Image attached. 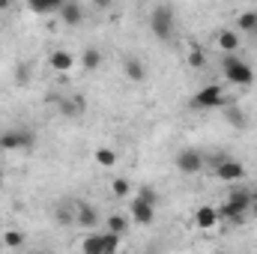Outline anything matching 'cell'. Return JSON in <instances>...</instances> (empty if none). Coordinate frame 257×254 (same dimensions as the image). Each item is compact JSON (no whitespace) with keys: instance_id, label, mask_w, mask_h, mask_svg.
Listing matches in <instances>:
<instances>
[{"instance_id":"31","label":"cell","mask_w":257,"mask_h":254,"mask_svg":"<svg viewBox=\"0 0 257 254\" xmlns=\"http://www.w3.org/2000/svg\"><path fill=\"white\" fill-rule=\"evenodd\" d=\"M9 6H12V0H0V12H3V9H9Z\"/></svg>"},{"instance_id":"23","label":"cell","mask_w":257,"mask_h":254,"mask_svg":"<svg viewBox=\"0 0 257 254\" xmlns=\"http://www.w3.org/2000/svg\"><path fill=\"white\" fill-rule=\"evenodd\" d=\"M111 191H114L117 197H128V191H132V183H128L126 177H117V180L111 183Z\"/></svg>"},{"instance_id":"18","label":"cell","mask_w":257,"mask_h":254,"mask_svg":"<svg viewBox=\"0 0 257 254\" xmlns=\"http://www.w3.org/2000/svg\"><path fill=\"white\" fill-rule=\"evenodd\" d=\"M84 108H87V102L81 96H75L72 102H60V114L63 117H78V114H84Z\"/></svg>"},{"instance_id":"27","label":"cell","mask_w":257,"mask_h":254,"mask_svg":"<svg viewBox=\"0 0 257 254\" xmlns=\"http://www.w3.org/2000/svg\"><path fill=\"white\" fill-rule=\"evenodd\" d=\"M63 3L66 0H48V15H57V12L63 9Z\"/></svg>"},{"instance_id":"24","label":"cell","mask_w":257,"mask_h":254,"mask_svg":"<svg viewBox=\"0 0 257 254\" xmlns=\"http://www.w3.org/2000/svg\"><path fill=\"white\" fill-rule=\"evenodd\" d=\"M138 197L147 200V203H153V206H159V191L153 189V186H141L138 189Z\"/></svg>"},{"instance_id":"32","label":"cell","mask_w":257,"mask_h":254,"mask_svg":"<svg viewBox=\"0 0 257 254\" xmlns=\"http://www.w3.org/2000/svg\"><path fill=\"white\" fill-rule=\"evenodd\" d=\"M0 186H3V177H0Z\"/></svg>"},{"instance_id":"30","label":"cell","mask_w":257,"mask_h":254,"mask_svg":"<svg viewBox=\"0 0 257 254\" xmlns=\"http://www.w3.org/2000/svg\"><path fill=\"white\" fill-rule=\"evenodd\" d=\"M248 212H251V215H254V218H257V197H254V200H251V206H248Z\"/></svg>"},{"instance_id":"19","label":"cell","mask_w":257,"mask_h":254,"mask_svg":"<svg viewBox=\"0 0 257 254\" xmlns=\"http://www.w3.org/2000/svg\"><path fill=\"white\" fill-rule=\"evenodd\" d=\"M93 159H96V165H102V168H114V165H117V153H114L111 147H99V150L93 153Z\"/></svg>"},{"instance_id":"22","label":"cell","mask_w":257,"mask_h":254,"mask_svg":"<svg viewBox=\"0 0 257 254\" xmlns=\"http://www.w3.org/2000/svg\"><path fill=\"white\" fill-rule=\"evenodd\" d=\"M3 245H6V248H21V245H24V233H21V230H6Z\"/></svg>"},{"instance_id":"5","label":"cell","mask_w":257,"mask_h":254,"mask_svg":"<svg viewBox=\"0 0 257 254\" xmlns=\"http://www.w3.org/2000/svg\"><path fill=\"white\" fill-rule=\"evenodd\" d=\"M120 248V233L105 230V233H93L87 239H81V251L84 254H111Z\"/></svg>"},{"instance_id":"26","label":"cell","mask_w":257,"mask_h":254,"mask_svg":"<svg viewBox=\"0 0 257 254\" xmlns=\"http://www.w3.org/2000/svg\"><path fill=\"white\" fill-rule=\"evenodd\" d=\"M27 9L33 15H48V0H27Z\"/></svg>"},{"instance_id":"8","label":"cell","mask_w":257,"mask_h":254,"mask_svg":"<svg viewBox=\"0 0 257 254\" xmlns=\"http://www.w3.org/2000/svg\"><path fill=\"white\" fill-rule=\"evenodd\" d=\"M128 215H132V221H135V224L150 227V224L156 221V206H153V203H147V200H141V197L135 194V197H132V203H128Z\"/></svg>"},{"instance_id":"25","label":"cell","mask_w":257,"mask_h":254,"mask_svg":"<svg viewBox=\"0 0 257 254\" xmlns=\"http://www.w3.org/2000/svg\"><path fill=\"white\" fill-rule=\"evenodd\" d=\"M189 66H192V69H203V66H206V54H203L197 45L189 51Z\"/></svg>"},{"instance_id":"15","label":"cell","mask_w":257,"mask_h":254,"mask_svg":"<svg viewBox=\"0 0 257 254\" xmlns=\"http://www.w3.org/2000/svg\"><path fill=\"white\" fill-rule=\"evenodd\" d=\"M48 63H51V69H54V72H69V69L75 66V57H72L69 51H63V48H60V51H51Z\"/></svg>"},{"instance_id":"2","label":"cell","mask_w":257,"mask_h":254,"mask_svg":"<svg viewBox=\"0 0 257 254\" xmlns=\"http://www.w3.org/2000/svg\"><path fill=\"white\" fill-rule=\"evenodd\" d=\"M221 72H224V81L233 84V87H251L254 84V69L248 60L236 57V54H224L221 57Z\"/></svg>"},{"instance_id":"11","label":"cell","mask_w":257,"mask_h":254,"mask_svg":"<svg viewBox=\"0 0 257 254\" xmlns=\"http://www.w3.org/2000/svg\"><path fill=\"white\" fill-rule=\"evenodd\" d=\"M57 18L63 21L66 27H81V24H84V9H81V3H75V0H66L63 9L57 12Z\"/></svg>"},{"instance_id":"28","label":"cell","mask_w":257,"mask_h":254,"mask_svg":"<svg viewBox=\"0 0 257 254\" xmlns=\"http://www.w3.org/2000/svg\"><path fill=\"white\" fill-rule=\"evenodd\" d=\"M18 84H27V63L18 66Z\"/></svg>"},{"instance_id":"3","label":"cell","mask_w":257,"mask_h":254,"mask_svg":"<svg viewBox=\"0 0 257 254\" xmlns=\"http://www.w3.org/2000/svg\"><path fill=\"white\" fill-rule=\"evenodd\" d=\"M150 33L159 39V42H171L174 33H177V18H174V9L171 6H153L150 12Z\"/></svg>"},{"instance_id":"1","label":"cell","mask_w":257,"mask_h":254,"mask_svg":"<svg viewBox=\"0 0 257 254\" xmlns=\"http://www.w3.org/2000/svg\"><path fill=\"white\" fill-rule=\"evenodd\" d=\"M251 191L248 189H236L227 194V200L218 206V221H233V224H239L245 215H248V206H251Z\"/></svg>"},{"instance_id":"6","label":"cell","mask_w":257,"mask_h":254,"mask_svg":"<svg viewBox=\"0 0 257 254\" xmlns=\"http://www.w3.org/2000/svg\"><path fill=\"white\" fill-rule=\"evenodd\" d=\"M215 177H218L221 183H239V180H245V168H242L236 159L218 156V159H215Z\"/></svg>"},{"instance_id":"12","label":"cell","mask_w":257,"mask_h":254,"mask_svg":"<svg viewBox=\"0 0 257 254\" xmlns=\"http://www.w3.org/2000/svg\"><path fill=\"white\" fill-rule=\"evenodd\" d=\"M194 224H197L200 230H212V227L218 224V209H215V206H197Z\"/></svg>"},{"instance_id":"21","label":"cell","mask_w":257,"mask_h":254,"mask_svg":"<svg viewBox=\"0 0 257 254\" xmlns=\"http://www.w3.org/2000/svg\"><path fill=\"white\" fill-rule=\"evenodd\" d=\"M105 230H114V233L123 236L128 230V218L126 215H108V218H105Z\"/></svg>"},{"instance_id":"16","label":"cell","mask_w":257,"mask_h":254,"mask_svg":"<svg viewBox=\"0 0 257 254\" xmlns=\"http://www.w3.org/2000/svg\"><path fill=\"white\" fill-rule=\"evenodd\" d=\"M215 42H218V48H221L224 54H233V51L239 48V36H236L233 30H221V33L215 36Z\"/></svg>"},{"instance_id":"10","label":"cell","mask_w":257,"mask_h":254,"mask_svg":"<svg viewBox=\"0 0 257 254\" xmlns=\"http://www.w3.org/2000/svg\"><path fill=\"white\" fill-rule=\"evenodd\" d=\"M30 135L27 132H18V129H12V132H3L0 135V150H24V147H30Z\"/></svg>"},{"instance_id":"13","label":"cell","mask_w":257,"mask_h":254,"mask_svg":"<svg viewBox=\"0 0 257 254\" xmlns=\"http://www.w3.org/2000/svg\"><path fill=\"white\" fill-rule=\"evenodd\" d=\"M123 75H126L132 84H141L147 78V66L141 63L138 57H123Z\"/></svg>"},{"instance_id":"17","label":"cell","mask_w":257,"mask_h":254,"mask_svg":"<svg viewBox=\"0 0 257 254\" xmlns=\"http://www.w3.org/2000/svg\"><path fill=\"white\" fill-rule=\"evenodd\" d=\"M102 63H105V57H102V51H99V48H87V51L81 54V66H84L87 72H96Z\"/></svg>"},{"instance_id":"7","label":"cell","mask_w":257,"mask_h":254,"mask_svg":"<svg viewBox=\"0 0 257 254\" xmlns=\"http://www.w3.org/2000/svg\"><path fill=\"white\" fill-rule=\"evenodd\" d=\"M174 162H177V171H180V174H189V177H192V174H200L203 165H206V159H203L200 150H180Z\"/></svg>"},{"instance_id":"20","label":"cell","mask_w":257,"mask_h":254,"mask_svg":"<svg viewBox=\"0 0 257 254\" xmlns=\"http://www.w3.org/2000/svg\"><path fill=\"white\" fill-rule=\"evenodd\" d=\"M236 27H239L242 33H257V12H254V9L242 12V15H239V21H236Z\"/></svg>"},{"instance_id":"29","label":"cell","mask_w":257,"mask_h":254,"mask_svg":"<svg viewBox=\"0 0 257 254\" xmlns=\"http://www.w3.org/2000/svg\"><path fill=\"white\" fill-rule=\"evenodd\" d=\"M93 3H96L99 9H111V0H93Z\"/></svg>"},{"instance_id":"4","label":"cell","mask_w":257,"mask_h":254,"mask_svg":"<svg viewBox=\"0 0 257 254\" xmlns=\"http://www.w3.org/2000/svg\"><path fill=\"white\" fill-rule=\"evenodd\" d=\"M192 105H194V108H200V111L224 108V105H227V93H224V87H221V84H206V87H200V90L194 93Z\"/></svg>"},{"instance_id":"14","label":"cell","mask_w":257,"mask_h":254,"mask_svg":"<svg viewBox=\"0 0 257 254\" xmlns=\"http://www.w3.org/2000/svg\"><path fill=\"white\" fill-rule=\"evenodd\" d=\"M224 120L230 123L233 129H248V114L242 111V108H236V105H224Z\"/></svg>"},{"instance_id":"9","label":"cell","mask_w":257,"mask_h":254,"mask_svg":"<svg viewBox=\"0 0 257 254\" xmlns=\"http://www.w3.org/2000/svg\"><path fill=\"white\" fill-rule=\"evenodd\" d=\"M72 209H75V224H78L81 230H93V227H99V212H96V206H93L90 200H78Z\"/></svg>"}]
</instances>
